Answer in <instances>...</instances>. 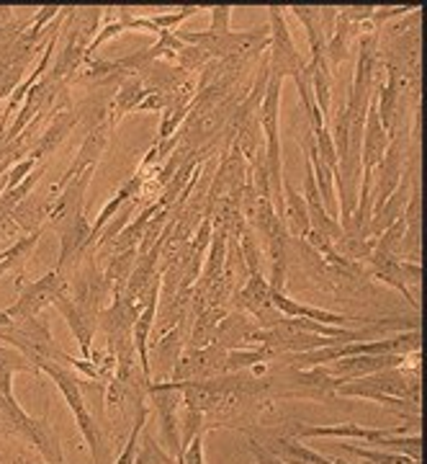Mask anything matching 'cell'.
Returning a JSON list of instances; mask_svg holds the SVG:
<instances>
[{"mask_svg":"<svg viewBox=\"0 0 427 464\" xmlns=\"http://www.w3.org/2000/svg\"><path fill=\"white\" fill-rule=\"evenodd\" d=\"M183 348H185V323L176 325L173 331L163 333L160 338H149L147 356L152 382H155V377H160L157 382L170 380V372H173V366L178 364Z\"/></svg>","mask_w":427,"mask_h":464,"instance_id":"cell-12","label":"cell"},{"mask_svg":"<svg viewBox=\"0 0 427 464\" xmlns=\"http://www.w3.org/2000/svg\"><path fill=\"white\" fill-rule=\"evenodd\" d=\"M399 266H402L404 282L420 284V279H422V266H420V261H399Z\"/></svg>","mask_w":427,"mask_h":464,"instance_id":"cell-34","label":"cell"},{"mask_svg":"<svg viewBox=\"0 0 427 464\" xmlns=\"http://www.w3.org/2000/svg\"><path fill=\"white\" fill-rule=\"evenodd\" d=\"M42 235H44V230L32 232V235H24V237H18L14 246H8L5 250H0V282H3L5 276H18V279H24L26 261H29V256L33 253V248L39 246Z\"/></svg>","mask_w":427,"mask_h":464,"instance_id":"cell-22","label":"cell"},{"mask_svg":"<svg viewBox=\"0 0 427 464\" xmlns=\"http://www.w3.org/2000/svg\"><path fill=\"white\" fill-rule=\"evenodd\" d=\"M14 21V8L11 5H0V29L8 26Z\"/></svg>","mask_w":427,"mask_h":464,"instance_id":"cell-35","label":"cell"},{"mask_svg":"<svg viewBox=\"0 0 427 464\" xmlns=\"http://www.w3.org/2000/svg\"><path fill=\"white\" fill-rule=\"evenodd\" d=\"M247 449H250V454H252L255 464H286V462H280L279 457H273V454H270L261 441H255V439H247Z\"/></svg>","mask_w":427,"mask_h":464,"instance_id":"cell-32","label":"cell"},{"mask_svg":"<svg viewBox=\"0 0 427 464\" xmlns=\"http://www.w3.org/2000/svg\"><path fill=\"white\" fill-rule=\"evenodd\" d=\"M134 464H178L176 457H170L165 451L163 444L155 441V436L149 433V429L145 426L142 433H139V449H137V459Z\"/></svg>","mask_w":427,"mask_h":464,"instance_id":"cell-26","label":"cell"},{"mask_svg":"<svg viewBox=\"0 0 427 464\" xmlns=\"http://www.w3.org/2000/svg\"><path fill=\"white\" fill-rule=\"evenodd\" d=\"M198 11H204L201 5H185V8H178L176 14H152V16H147L149 21H152V26L157 29V34L160 32H178V26H181L185 18L196 16Z\"/></svg>","mask_w":427,"mask_h":464,"instance_id":"cell-27","label":"cell"},{"mask_svg":"<svg viewBox=\"0 0 427 464\" xmlns=\"http://www.w3.org/2000/svg\"><path fill=\"white\" fill-rule=\"evenodd\" d=\"M93 173H96V168H88V170H82V173H78V176H72V179L62 186V191H60L57 201H54V207H52V212H50V219H47V225H44V227H54V230H60L67 219H72L78 212L85 209L82 197H85V191H88V186H90Z\"/></svg>","mask_w":427,"mask_h":464,"instance_id":"cell-15","label":"cell"},{"mask_svg":"<svg viewBox=\"0 0 427 464\" xmlns=\"http://www.w3.org/2000/svg\"><path fill=\"white\" fill-rule=\"evenodd\" d=\"M283 227L294 237V240H304L309 232V209L304 197L296 191L291 183L283 179Z\"/></svg>","mask_w":427,"mask_h":464,"instance_id":"cell-21","label":"cell"},{"mask_svg":"<svg viewBox=\"0 0 427 464\" xmlns=\"http://www.w3.org/2000/svg\"><path fill=\"white\" fill-rule=\"evenodd\" d=\"M309 75H312V93L314 103L319 109L322 119H329V103H332V72H329L327 60H309Z\"/></svg>","mask_w":427,"mask_h":464,"instance_id":"cell-24","label":"cell"},{"mask_svg":"<svg viewBox=\"0 0 427 464\" xmlns=\"http://www.w3.org/2000/svg\"><path fill=\"white\" fill-rule=\"evenodd\" d=\"M414 186H417V179H414V173H412V163H407L404 173H402V181L396 186L394 194L386 199V204L378 209L376 215L371 217V222H368V227H365V237H378L381 232L389 230L396 219L404 217V209H407V204H410Z\"/></svg>","mask_w":427,"mask_h":464,"instance_id":"cell-14","label":"cell"},{"mask_svg":"<svg viewBox=\"0 0 427 464\" xmlns=\"http://www.w3.org/2000/svg\"><path fill=\"white\" fill-rule=\"evenodd\" d=\"M270 302H273V307H276L283 317L314 320V323L332 325V328H353V320H358V317L337 315V313H329V310H322V307L304 304V302H299V299L289 297L286 292H273V289H270Z\"/></svg>","mask_w":427,"mask_h":464,"instance_id":"cell-17","label":"cell"},{"mask_svg":"<svg viewBox=\"0 0 427 464\" xmlns=\"http://www.w3.org/2000/svg\"><path fill=\"white\" fill-rule=\"evenodd\" d=\"M75 127H78V111H75L72 99H70V88H65L57 96V101H54V109L50 111V124L44 127V132L39 134V140H36V145L29 152V158L36 160V163H44L52 152L72 134Z\"/></svg>","mask_w":427,"mask_h":464,"instance_id":"cell-7","label":"cell"},{"mask_svg":"<svg viewBox=\"0 0 427 464\" xmlns=\"http://www.w3.org/2000/svg\"><path fill=\"white\" fill-rule=\"evenodd\" d=\"M337 447L358 457L365 464H420L417 459L412 457H404V454H396V451H384V449H365V447H356V444H337Z\"/></svg>","mask_w":427,"mask_h":464,"instance_id":"cell-25","label":"cell"},{"mask_svg":"<svg viewBox=\"0 0 427 464\" xmlns=\"http://www.w3.org/2000/svg\"><path fill=\"white\" fill-rule=\"evenodd\" d=\"M234 302H237V310L255 317L261 328H270L283 317L270 302V284L263 274H250L242 289L234 295Z\"/></svg>","mask_w":427,"mask_h":464,"instance_id":"cell-9","label":"cell"},{"mask_svg":"<svg viewBox=\"0 0 427 464\" xmlns=\"http://www.w3.org/2000/svg\"><path fill=\"white\" fill-rule=\"evenodd\" d=\"M230 21H232V5H214L212 24H209V29H212V32H232Z\"/></svg>","mask_w":427,"mask_h":464,"instance_id":"cell-31","label":"cell"},{"mask_svg":"<svg viewBox=\"0 0 427 464\" xmlns=\"http://www.w3.org/2000/svg\"><path fill=\"white\" fill-rule=\"evenodd\" d=\"M11 380H14L11 372H0V418L5 420L11 436H18L26 444H32L47 464H65V451L60 444V436L52 429L50 418H33L26 413L14 395Z\"/></svg>","mask_w":427,"mask_h":464,"instance_id":"cell-2","label":"cell"},{"mask_svg":"<svg viewBox=\"0 0 427 464\" xmlns=\"http://www.w3.org/2000/svg\"><path fill=\"white\" fill-rule=\"evenodd\" d=\"M14 464H47V462H36V459H29V457H16Z\"/></svg>","mask_w":427,"mask_h":464,"instance_id":"cell-36","label":"cell"},{"mask_svg":"<svg viewBox=\"0 0 427 464\" xmlns=\"http://www.w3.org/2000/svg\"><path fill=\"white\" fill-rule=\"evenodd\" d=\"M410 364V356H402V353H378V356H350V359H340V362H332L327 364L329 374L335 380L350 382L368 377V374H376L384 369H396V366Z\"/></svg>","mask_w":427,"mask_h":464,"instance_id":"cell-13","label":"cell"},{"mask_svg":"<svg viewBox=\"0 0 427 464\" xmlns=\"http://www.w3.org/2000/svg\"><path fill=\"white\" fill-rule=\"evenodd\" d=\"M52 307H57V310H60V315L65 317L67 328L72 331L75 341H78V346H81L82 362H90V353H93V335H96L99 323H96V320H90V317H85L81 310H78V304H75L72 297H70V286H65V289L54 297Z\"/></svg>","mask_w":427,"mask_h":464,"instance_id":"cell-16","label":"cell"},{"mask_svg":"<svg viewBox=\"0 0 427 464\" xmlns=\"http://www.w3.org/2000/svg\"><path fill=\"white\" fill-rule=\"evenodd\" d=\"M21 235V227L16 225V219L11 212H5V209H0V240H5V237H18Z\"/></svg>","mask_w":427,"mask_h":464,"instance_id":"cell-33","label":"cell"},{"mask_svg":"<svg viewBox=\"0 0 427 464\" xmlns=\"http://www.w3.org/2000/svg\"><path fill=\"white\" fill-rule=\"evenodd\" d=\"M65 286V274L57 268H52L50 274H44L39 282L18 284V297L11 307H5V315L14 323H24L29 317L42 315Z\"/></svg>","mask_w":427,"mask_h":464,"instance_id":"cell-6","label":"cell"},{"mask_svg":"<svg viewBox=\"0 0 427 464\" xmlns=\"http://www.w3.org/2000/svg\"><path fill=\"white\" fill-rule=\"evenodd\" d=\"M301 26L307 29V39H309V50L312 57L309 60H322L325 57V44H327V36L322 32V18H319V8L317 5H291L289 8Z\"/></svg>","mask_w":427,"mask_h":464,"instance_id":"cell-23","label":"cell"},{"mask_svg":"<svg viewBox=\"0 0 427 464\" xmlns=\"http://www.w3.org/2000/svg\"><path fill=\"white\" fill-rule=\"evenodd\" d=\"M227 366V351L219 346L206 348H183L178 364L173 366L170 380L167 382H198L212 380V377H222Z\"/></svg>","mask_w":427,"mask_h":464,"instance_id":"cell-8","label":"cell"},{"mask_svg":"<svg viewBox=\"0 0 427 464\" xmlns=\"http://www.w3.org/2000/svg\"><path fill=\"white\" fill-rule=\"evenodd\" d=\"M111 132H114V130L109 127V121H103V124H99L96 130H90V132L85 134L81 150H78V155L72 158V163H70V168L65 170V176H62V179L54 183L50 191H47L52 199L57 201L60 191H62V186H65L72 176H78V173L88 170V168H99V160L103 158L106 148H109V137H111Z\"/></svg>","mask_w":427,"mask_h":464,"instance_id":"cell-10","label":"cell"},{"mask_svg":"<svg viewBox=\"0 0 427 464\" xmlns=\"http://www.w3.org/2000/svg\"><path fill=\"white\" fill-rule=\"evenodd\" d=\"M337 398H361L392 408L399 418H420V369H384L361 380L343 382L335 392Z\"/></svg>","mask_w":427,"mask_h":464,"instance_id":"cell-1","label":"cell"},{"mask_svg":"<svg viewBox=\"0 0 427 464\" xmlns=\"http://www.w3.org/2000/svg\"><path fill=\"white\" fill-rule=\"evenodd\" d=\"M147 99V88L142 83V78L137 75V78H129V81H124V83L116 88L114 99L109 103V127L114 130L116 124L124 119L127 114H132L139 109V103Z\"/></svg>","mask_w":427,"mask_h":464,"instance_id":"cell-20","label":"cell"},{"mask_svg":"<svg viewBox=\"0 0 427 464\" xmlns=\"http://www.w3.org/2000/svg\"><path fill=\"white\" fill-rule=\"evenodd\" d=\"M365 276H374L376 282L386 284V286H392V289H396L402 297L410 302L412 307L420 313V302L412 297L410 292V284L404 282V274H402V266H399V261L396 258H381V256H368L365 261Z\"/></svg>","mask_w":427,"mask_h":464,"instance_id":"cell-19","label":"cell"},{"mask_svg":"<svg viewBox=\"0 0 427 464\" xmlns=\"http://www.w3.org/2000/svg\"><path fill=\"white\" fill-rule=\"evenodd\" d=\"M404 429H363L358 423H335V426H304L294 423V439H361L374 444L371 449L381 447L389 436H402Z\"/></svg>","mask_w":427,"mask_h":464,"instance_id":"cell-11","label":"cell"},{"mask_svg":"<svg viewBox=\"0 0 427 464\" xmlns=\"http://www.w3.org/2000/svg\"><path fill=\"white\" fill-rule=\"evenodd\" d=\"M36 369H39V374L44 372V374H47V377H50L54 384H57V390L62 392L67 408H70V411H72V415H75V423H78L82 439H85V444H88V449H90V457H93V462L96 464L103 462L100 429H99V423L93 420L90 411H88V405H85V395H82V390H85V380H82L78 372H72L70 366L54 364V362H42V364L36 366Z\"/></svg>","mask_w":427,"mask_h":464,"instance_id":"cell-3","label":"cell"},{"mask_svg":"<svg viewBox=\"0 0 427 464\" xmlns=\"http://www.w3.org/2000/svg\"><path fill=\"white\" fill-rule=\"evenodd\" d=\"M263 447L286 464H347L343 459H329L325 454L299 444L294 436H268Z\"/></svg>","mask_w":427,"mask_h":464,"instance_id":"cell-18","label":"cell"},{"mask_svg":"<svg viewBox=\"0 0 427 464\" xmlns=\"http://www.w3.org/2000/svg\"><path fill=\"white\" fill-rule=\"evenodd\" d=\"M268 29H270V39H268V47L270 52L265 54L268 57V70L270 75L276 78H299L304 70H307V60L301 57V52L296 50L294 36L289 32V24L283 16V8L280 5H270L268 8Z\"/></svg>","mask_w":427,"mask_h":464,"instance_id":"cell-5","label":"cell"},{"mask_svg":"<svg viewBox=\"0 0 427 464\" xmlns=\"http://www.w3.org/2000/svg\"><path fill=\"white\" fill-rule=\"evenodd\" d=\"M147 408H142V411L137 413V418H134L132 423V431H129V439H127L124 451H121V457L116 459V464H134V459H137V449H139V433L147 426Z\"/></svg>","mask_w":427,"mask_h":464,"instance_id":"cell-28","label":"cell"},{"mask_svg":"<svg viewBox=\"0 0 427 464\" xmlns=\"http://www.w3.org/2000/svg\"><path fill=\"white\" fill-rule=\"evenodd\" d=\"M0 343L16 348L18 353H24L33 366H39L42 362H54V364L67 366V359H70V353H65L62 348L54 343L50 320L44 317V313L29 317L24 323H14L8 328H0Z\"/></svg>","mask_w":427,"mask_h":464,"instance_id":"cell-4","label":"cell"},{"mask_svg":"<svg viewBox=\"0 0 427 464\" xmlns=\"http://www.w3.org/2000/svg\"><path fill=\"white\" fill-rule=\"evenodd\" d=\"M0 436H11V431H8V426H5L3 418H0Z\"/></svg>","mask_w":427,"mask_h":464,"instance_id":"cell-37","label":"cell"},{"mask_svg":"<svg viewBox=\"0 0 427 464\" xmlns=\"http://www.w3.org/2000/svg\"><path fill=\"white\" fill-rule=\"evenodd\" d=\"M32 18L33 16L14 18V21H11L8 26H3V29H0V52L8 50V47H11V44L16 42L18 36H21V34H24L26 29H29V26H32Z\"/></svg>","mask_w":427,"mask_h":464,"instance_id":"cell-29","label":"cell"},{"mask_svg":"<svg viewBox=\"0 0 427 464\" xmlns=\"http://www.w3.org/2000/svg\"><path fill=\"white\" fill-rule=\"evenodd\" d=\"M36 166H39V163H36V160H32V158H24L21 163H16V166L5 173V191L16 188L18 183L24 181V179H26V176H29V173H32ZM5 191H3V194H5Z\"/></svg>","mask_w":427,"mask_h":464,"instance_id":"cell-30","label":"cell"}]
</instances>
